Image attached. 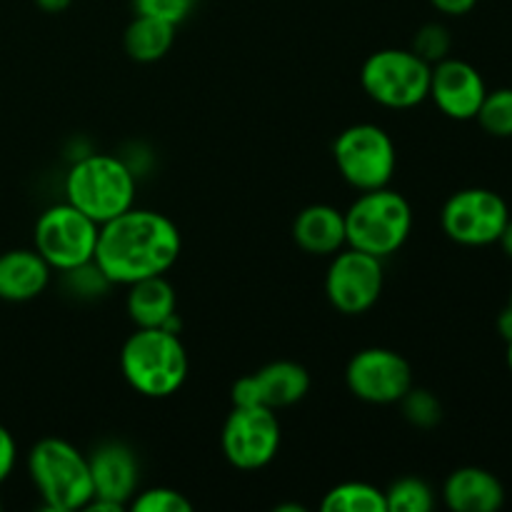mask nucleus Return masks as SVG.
Segmentation results:
<instances>
[{"mask_svg":"<svg viewBox=\"0 0 512 512\" xmlns=\"http://www.w3.org/2000/svg\"><path fill=\"white\" fill-rule=\"evenodd\" d=\"M180 248V230L168 215L133 205L100 225L93 263L110 285H130L168 273Z\"/></svg>","mask_w":512,"mask_h":512,"instance_id":"obj_1","label":"nucleus"},{"mask_svg":"<svg viewBox=\"0 0 512 512\" xmlns=\"http://www.w3.org/2000/svg\"><path fill=\"white\" fill-rule=\"evenodd\" d=\"M120 370L135 393L145 398H170L188 378V353L178 333L138 328L123 343Z\"/></svg>","mask_w":512,"mask_h":512,"instance_id":"obj_2","label":"nucleus"},{"mask_svg":"<svg viewBox=\"0 0 512 512\" xmlns=\"http://www.w3.org/2000/svg\"><path fill=\"white\" fill-rule=\"evenodd\" d=\"M65 200L95 220L108 223L135 203V173L115 155H83L65 175Z\"/></svg>","mask_w":512,"mask_h":512,"instance_id":"obj_3","label":"nucleus"},{"mask_svg":"<svg viewBox=\"0 0 512 512\" xmlns=\"http://www.w3.org/2000/svg\"><path fill=\"white\" fill-rule=\"evenodd\" d=\"M28 473L50 512L85 510L93 500L95 490L88 458L68 440H38L28 453Z\"/></svg>","mask_w":512,"mask_h":512,"instance_id":"obj_4","label":"nucleus"},{"mask_svg":"<svg viewBox=\"0 0 512 512\" xmlns=\"http://www.w3.org/2000/svg\"><path fill=\"white\" fill-rule=\"evenodd\" d=\"M413 230V210L400 193L385 188L365 190L345 210L348 248L363 250L375 258L398 253Z\"/></svg>","mask_w":512,"mask_h":512,"instance_id":"obj_5","label":"nucleus"},{"mask_svg":"<svg viewBox=\"0 0 512 512\" xmlns=\"http://www.w3.org/2000/svg\"><path fill=\"white\" fill-rule=\"evenodd\" d=\"M430 70L413 50L383 48L368 55L360 68V85L383 108L405 110L423 103L430 93Z\"/></svg>","mask_w":512,"mask_h":512,"instance_id":"obj_6","label":"nucleus"},{"mask_svg":"<svg viewBox=\"0 0 512 512\" xmlns=\"http://www.w3.org/2000/svg\"><path fill=\"white\" fill-rule=\"evenodd\" d=\"M333 160L345 183L365 193L390 183L398 165V153L393 138L380 125L358 123L335 138Z\"/></svg>","mask_w":512,"mask_h":512,"instance_id":"obj_7","label":"nucleus"},{"mask_svg":"<svg viewBox=\"0 0 512 512\" xmlns=\"http://www.w3.org/2000/svg\"><path fill=\"white\" fill-rule=\"evenodd\" d=\"M98 233L100 225L65 200L40 213V218L35 220L33 240L45 263L65 273L93 260Z\"/></svg>","mask_w":512,"mask_h":512,"instance_id":"obj_8","label":"nucleus"},{"mask_svg":"<svg viewBox=\"0 0 512 512\" xmlns=\"http://www.w3.org/2000/svg\"><path fill=\"white\" fill-rule=\"evenodd\" d=\"M510 220L505 198L488 188H465L450 195L440 213L443 233L465 248H483L498 243Z\"/></svg>","mask_w":512,"mask_h":512,"instance_id":"obj_9","label":"nucleus"},{"mask_svg":"<svg viewBox=\"0 0 512 512\" xmlns=\"http://www.w3.org/2000/svg\"><path fill=\"white\" fill-rule=\"evenodd\" d=\"M383 260L363 250H338L325 275L330 305L345 315L368 313L383 293Z\"/></svg>","mask_w":512,"mask_h":512,"instance_id":"obj_10","label":"nucleus"},{"mask_svg":"<svg viewBox=\"0 0 512 512\" xmlns=\"http://www.w3.org/2000/svg\"><path fill=\"white\" fill-rule=\"evenodd\" d=\"M223 455L233 468L260 470L278 455L280 423L275 410L263 408H233L220 435Z\"/></svg>","mask_w":512,"mask_h":512,"instance_id":"obj_11","label":"nucleus"},{"mask_svg":"<svg viewBox=\"0 0 512 512\" xmlns=\"http://www.w3.org/2000/svg\"><path fill=\"white\" fill-rule=\"evenodd\" d=\"M345 383L358 400L373 405H393L413 388V368L390 348H365L350 358Z\"/></svg>","mask_w":512,"mask_h":512,"instance_id":"obj_12","label":"nucleus"},{"mask_svg":"<svg viewBox=\"0 0 512 512\" xmlns=\"http://www.w3.org/2000/svg\"><path fill=\"white\" fill-rule=\"evenodd\" d=\"M488 85L475 65L460 58H445L430 70V93L443 115L453 120H475Z\"/></svg>","mask_w":512,"mask_h":512,"instance_id":"obj_13","label":"nucleus"},{"mask_svg":"<svg viewBox=\"0 0 512 512\" xmlns=\"http://www.w3.org/2000/svg\"><path fill=\"white\" fill-rule=\"evenodd\" d=\"M90 475H93V498L108 500V503L125 505L135 498L140 478V465L133 450L125 443L110 440L98 445L88 458Z\"/></svg>","mask_w":512,"mask_h":512,"instance_id":"obj_14","label":"nucleus"},{"mask_svg":"<svg viewBox=\"0 0 512 512\" xmlns=\"http://www.w3.org/2000/svg\"><path fill=\"white\" fill-rule=\"evenodd\" d=\"M443 500L453 512H498L505 505V488L490 470L465 465L448 475Z\"/></svg>","mask_w":512,"mask_h":512,"instance_id":"obj_15","label":"nucleus"},{"mask_svg":"<svg viewBox=\"0 0 512 512\" xmlns=\"http://www.w3.org/2000/svg\"><path fill=\"white\" fill-rule=\"evenodd\" d=\"M50 265L38 250L15 248L0 255V300L28 303L50 283Z\"/></svg>","mask_w":512,"mask_h":512,"instance_id":"obj_16","label":"nucleus"},{"mask_svg":"<svg viewBox=\"0 0 512 512\" xmlns=\"http://www.w3.org/2000/svg\"><path fill=\"white\" fill-rule=\"evenodd\" d=\"M293 238L310 255H335L348 245L345 213L333 205L315 203L300 210L293 223Z\"/></svg>","mask_w":512,"mask_h":512,"instance_id":"obj_17","label":"nucleus"},{"mask_svg":"<svg viewBox=\"0 0 512 512\" xmlns=\"http://www.w3.org/2000/svg\"><path fill=\"white\" fill-rule=\"evenodd\" d=\"M250 378H253L258 405L270 410L290 408L300 403L310 390V373L293 360H275Z\"/></svg>","mask_w":512,"mask_h":512,"instance_id":"obj_18","label":"nucleus"},{"mask_svg":"<svg viewBox=\"0 0 512 512\" xmlns=\"http://www.w3.org/2000/svg\"><path fill=\"white\" fill-rule=\"evenodd\" d=\"M175 305V288L165 275H153L128 285L125 310L138 328H163L175 315Z\"/></svg>","mask_w":512,"mask_h":512,"instance_id":"obj_19","label":"nucleus"},{"mask_svg":"<svg viewBox=\"0 0 512 512\" xmlns=\"http://www.w3.org/2000/svg\"><path fill=\"white\" fill-rule=\"evenodd\" d=\"M175 43V25L165 23L160 18H150V15H138L130 20L125 28L123 45L125 53L138 63H155V60L165 58L168 50Z\"/></svg>","mask_w":512,"mask_h":512,"instance_id":"obj_20","label":"nucleus"},{"mask_svg":"<svg viewBox=\"0 0 512 512\" xmlns=\"http://www.w3.org/2000/svg\"><path fill=\"white\" fill-rule=\"evenodd\" d=\"M323 512H388L385 490L370 483H340L325 493Z\"/></svg>","mask_w":512,"mask_h":512,"instance_id":"obj_21","label":"nucleus"},{"mask_svg":"<svg viewBox=\"0 0 512 512\" xmlns=\"http://www.w3.org/2000/svg\"><path fill=\"white\" fill-rule=\"evenodd\" d=\"M388 512H430L435 508V493L425 480L403 478L385 490Z\"/></svg>","mask_w":512,"mask_h":512,"instance_id":"obj_22","label":"nucleus"},{"mask_svg":"<svg viewBox=\"0 0 512 512\" xmlns=\"http://www.w3.org/2000/svg\"><path fill=\"white\" fill-rule=\"evenodd\" d=\"M475 120L493 138H512V88L488 90Z\"/></svg>","mask_w":512,"mask_h":512,"instance_id":"obj_23","label":"nucleus"},{"mask_svg":"<svg viewBox=\"0 0 512 512\" xmlns=\"http://www.w3.org/2000/svg\"><path fill=\"white\" fill-rule=\"evenodd\" d=\"M403 415L405 420H408L410 425H415V428H435V425L443 420V405H440V400L435 398L430 390L425 388H410L408 393L403 395Z\"/></svg>","mask_w":512,"mask_h":512,"instance_id":"obj_24","label":"nucleus"},{"mask_svg":"<svg viewBox=\"0 0 512 512\" xmlns=\"http://www.w3.org/2000/svg\"><path fill=\"white\" fill-rule=\"evenodd\" d=\"M450 48H453V38H450V30L440 23H428L415 33L413 38V53L420 55L425 63L435 65L440 60L450 58Z\"/></svg>","mask_w":512,"mask_h":512,"instance_id":"obj_25","label":"nucleus"},{"mask_svg":"<svg viewBox=\"0 0 512 512\" xmlns=\"http://www.w3.org/2000/svg\"><path fill=\"white\" fill-rule=\"evenodd\" d=\"M130 508L135 512H190L193 503L173 488H150L130 500Z\"/></svg>","mask_w":512,"mask_h":512,"instance_id":"obj_26","label":"nucleus"},{"mask_svg":"<svg viewBox=\"0 0 512 512\" xmlns=\"http://www.w3.org/2000/svg\"><path fill=\"white\" fill-rule=\"evenodd\" d=\"M193 3L195 0H133V8L138 15H150V18L178 25L188 18Z\"/></svg>","mask_w":512,"mask_h":512,"instance_id":"obj_27","label":"nucleus"},{"mask_svg":"<svg viewBox=\"0 0 512 512\" xmlns=\"http://www.w3.org/2000/svg\"><path fill=\"white\" fill-rule=\"evenodd\" d=\"M18 460V445H15L13 433L5 425H0V485L10 478Z\"/></svg>","mask_w":512,"mask_h":512,"instance_id":"obj_28","label":"nucleus"},{"mask_svg":"<svg viewBox=\"0 0 512 512\" xmlns=\"http://www.w3.org/2000/svg\"><path fill=\"white\" fill-rule=\"evenodd\" d=\"M435 10H440L443 15H450V18H460V15H468L470 10L478 5V0H430Z\"/></svg>","mask_w":512,"mask_h":512,"instance_id":"obj_29","label":"nucleus"},{"mask_svg":"<svg viewBox=\"0 0 512 512\" xmlns=\"http://www.w3.org/2000/svg\"><path fill=\"white\" fill-rule=\"evenodd\" d=\"M33 3L40 10H45V13H63V10H68L73 5V0H33Z\"/></svg>","mask_w":512,"mask_h":512,"instance_id":"obj_30","label":"nucleus"},{"mask_svg":"<svg viewBox=\"0 0 512 512\" xmlns=\"http://www.w3.org/2000/svg\"><path fill=\"white\" fill-rule=\"evenodd\" d=\"M498 333L503 335L505 343L512 340V310L510 308H505L503 313L498 315Z\"/></svg>","mask_w":512,"mask_h":512,"instance_id":"obj_31","label":"nucleus"},{"mask_svg":"<svg viewBox=\"0 0 512 512\" xmlns=\"http://www.w3.org/2000/svg\"><path fill=\"white\" fill-rule=\"evenodd\" d=\"M498 243H500V248L505 250V255H508V258H512V218L508 220V225H505L503 233H500Z\"/></svg>","mask_w":512,"mask_h":512,"instance_id":"obj_32","label":"nucleus"},{"mask_svg":"<svg viewBox=\"0 0 512 512\" xmlns=\"http://www.w3.org/2000/svg\"><path fill=\"white\" fill-rule=\"evenodd\" d=\"M505 358H508V368L512 373V340H508V353H505Z\"/></svg>","mask_w":512,"mask_h":512,"instance_id":"obj_33","label":"nucleus"},{"mask_svg":"<svg viewBox=\"0 0 512 512\" xmlns=\"http://www.w3.org/2000/svg\"><path fill=\"white\" fill-rule=\"evenodd\" d=\"M508 308L512 310V293H510V303H508Z\"/></svg>","mask_w":512,"mask_h":512,"instance_id":"obj_34","label":"nucleus"},{"mask_svg":"<svg viewBox=\"0 0 512 512\" xmlns=\"http://www.w3.org/2000/svg\"><path fill=\"white\" fill-rule=\"evenodd\" d=\"M0 508H3V503H0Z\"/></svg>","mask_w":512,"mask_h":512,"instance_id":"obj_35","label":"nucleus"}]
</instances>
